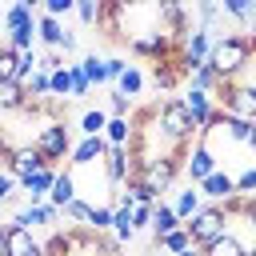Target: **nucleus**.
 Masks as SVG:
<instances>
[{
  "mask_svg": "<svg viewBox=\"0 0 256 256\" xmlns=\"http://www.w3.org/2000/svg\"><path fill=\"white\" fill-rule=\"evenodd\" d=\"M248 64H252V40L244 32H216L212 52H208V68L224 84H232V80H240V72Z\"/></svg>",
  "mask_w": 256,
  "mask_h": 256,
  "instance_id": "f257e3e1",
  "label": "nucleus"
},
{
  "mask_svg": "<svg viewBox=\"0 0 256 256\" xmlns=\"http://www.w3.org/2000/svg\"><path fill=\"white\" fill-rule=\"evenodd\" d=\"M156 128H160V132L168 136V144H176V148H188V144L196 140L192 116L184 112L180 96H168V100H160V104H156Z\"/></svg>",
  "mask_w": 256,
  "mask_h": 256,
  "instance_id": "f03ea898",
  "label": "nucleus"
},
{
  "mask_svg": "<svg viewBox=\"0 0 256 256\" xmlns=\"http://www.w3.org/2000/svg\"><path fill=\"white\" fill-rule=\"evenodd\" d=\"M180 160H184V156H160V160L144 164L136 176H128V180H136L152 200H160V196H164V192H172V184L180 180Z\"/></svg>",
  "mask_w": 256,
  "mask_h": 256,
  "instance_id": "7ed1b4c3",
  "label": "nucleus"
},
{
  "mask_svg": "<svg viewBox=\"0 0 256 256\" xmlns=\"http://www.w3.org/2000/svg\"><path fill=\"white\" fill-rule=\"evenodd\" d=\"M72 132H68V120H48L40 132H36V140H32V148L44 156V164H60L64 156H72Z\"/></svg>",
  "mask_w": 256,
  "mask_h": 256,
  "instance_id": "20e7f679",
  "label": "nucleus"
},
{
  "mask_svg": "<svg viewBox=\"0 0 256 256\" xmlns=\"http://www.w3.org/2000/svg\"><path fill=\"white\" fill-rule=\"evenodd\" d=\"M216 108L224 112V116H236V120H256V84L248 80V84H240V80H232V84H220V92H216Z\"/></svg>",
  "mask_w": 256,
  "mask_h": 256,
  "instance_id": "39448f33",
  "label": "nucleus"
},
{
  "mask_svg": "<svg viewBox=\"0 0 256 256\" xmlns=\"http://www.w3.org/2000/svg\"><path fill=\"white\" fill-rule=\"evenodd\" d=\"M184 228H188L192 244H196V248H204V244H212L216 236H224V232L232 228V220H228V212H224L220 204H204V208H200Z\"/></svg>",
  "mask_w": 256,
  "mask_h": 256,
  "instance_id": "423d86ee",
  "label": "nucleus"
},
{
  "mask_svg": "<svg viewBox=\"0 0 256 256\" xmlns=\"http://www.w3.org/2000/svg\"><path fill=\"white\" fill-rule=\"evenodd\" d=\"M220 168V160H216V152L196 136L192 144H188V152H184V160H180V176H188V184L196 188L200 180H208L212 172Z\"/></svg>",
  "mask_w": 256,
  "mask_h": 256,
  "instance_id": "0eeeda50",
  "label": "nucleus"
},
{
  "mask_svg": "<svg viewBox=\"0 0 256 256\" xmlns=\"http://www.w3.org/2000/svg\"><path fill=\"white\" fill-rule=\"evenodd\" d=\"M180 104H184V112L192 116V128H196V136L216 120V96H208V92H196V88H188L184 96H180Z\"/></svg>",
  "mask_w": 256,
  "mask_h": 256,
  "instance_id": "6e6552de",
  "label": "nucleus"
},
{
  "mask_svg": "<svg viewBox=\"0 0 256 256\" xmlns=\"http://www.w3.org/2000/svg\"><path fill=\"white\" fill-rule=\"evenodd\" d=\"M56 172H60V168L44 164L40 172H32V176L16 180V184H20V192L28 196V204H48V192H52V184H56Z\"/></svg>",
  "mask_w": 256,
  "mask_h": 256,
  "instance_id": "1a4fd4ad",
  "label": "nucleus"
},
{
  "mask_svg": "<svg viewBox=\"0 0 256 256\" xmlns=\"http://www.w3.org/2000/svg\"><path fill=\"white\" fill-rule=\"evenodd\" d=\"M56 220H60V208H52V204H28V208H20L8 224L12 228H56Z\"/></svg>",
  "mask_w": 256,
  "mask_h": 256,
  "instance_id": "9d476101",
  "label": "nucleus"
},
{
  "mask_svg": "<svg viewBox=\"0 0 256 256\" xmlns=\"http://www.w3.org/2000/svg\"><path fill=\"white\" fill-rule=\"evenodd\" d=\"M4 256H44V244H40L28 228L4 224Z\"/></svg>",
  "mask_w": 256,
  "mask_h": 256,
  "instance_id": "9b49d317",
  "label": "nucleus"
},
{
  "mask_svg": "<svg viewBox=\"0 0 256 256\" xmlns=\"http://www.w3.org/2000/svg\"><path fill=\"white\" fill-rule=\"evenodd\" d=\"M4 164H8V176H12V180H24V176H32V172H40V168H44V156H40L32 144H20Z\"/></svg>",
  "mask_w": 256,
  "mask_h": 256,
  "instance_id": "f8f14e48",
  "label": "nucleus"
},
{
  "mask_svg": "<svg viewBox=\"0 0 256 256\" xmlns=\"http://www.w3.org/2000/svg\"><path fill=\"white\" fill-rule=\"evenodd\" d=\"M196 192L204 196V204H224L228 196H236V184H232V176H228L224 168H216L208 180H200V184H196Z\"/></svg>",
  "mask_w": 256,
  "mask_h": 256,
  "instance_id": "ddd939ff",
  "label": "nucleus"
},
{
  "mask_svg": "<svg viewBox=\"0 0 256 256\" xmlns=\"http://www.w3.org/2000/svg\"><path fill=\"white\" fill-rule=\"evenodd\" d=\"M104 152H108V140L104 136H80L76 144H72V168H88V164H96V160H104Z\"/></svg>",
  "mask_w": 256,
  "mask_h": 256,
  "instance_id": "4468645a",
  "label": "nucleus"
},
{
  "mask_svg": "<svg viewBox=\"0 0 256 256\" xmlns=\"http://www.w3.org/2000/svg\"><path fill=\"white\" fill-rule=\"evenodd\" d=\"M176 228H180V220H176L172 204L156 200V204H152V228H148V232H152V244H160V240H164L168 232H176Z\"/></svg>",
  "mask_w": 256,
  "mask_h": 256,
  "instance_id": "2eb2a0df",
  "label": "nucleus"
},
{
  "mask_svg": "<svg viewBox=\"0 0 256 256\" xmlns=\"http://www.w3.org/2000/svg\"><path fill=\"white\" fill-rule=\"evenodd\" d=\"M76 196H80V192H76L72 168H60V172H56V184H52V192H48V204H52V208H68Z\"/></svg>",
  "mask_w": 256,
  "mask_h": 256,
  "instance_id": "dca6fc26",
  "label": "nucleus"
},
{
  "mask_svg": "<svg viewBox=\"0 0 256 256\" xmlns=\"http://www.w3.org/2000/svg\"><path fill=\"white\" fill-rule=\"evenodd\" d=\"M60 36H64V24H60L56 16H44V12L36 8V40H40L48 52H56V48H60Z\"/></svg>",
  "mask_w": 256,
  "mask_h": 256,
  "instance_id": "f3484780",
  "label": "nucleus"
},
{
  "mask_svg": "<svg viewBox=\"0 0 256 256\" xmlns=\"http://www.w3.org/2000/svg\"><path fill=\"white\" fill-rule=\"evenodd\" d=\"M200 208H204V196H200L192 184H188L184 192H176V196H172V212H176V220H180V224H188Z\"/></svg>",
  "mask_w": 256,
  "mask_h": 256,
  "instance_id": "a211bd4d",
  "label": "nucleus"
},
{
  "mask_svg": "<svg viewBox=\"0 0 256 256\" xmlns=\"http://www.w3.org/2000/svg\"><path fill=\"white\" fill-rule=\"evenodd\" d=\"M244 248H248V244L228 228L224 236H216V240H212V244H204L200 252H204V256H244Z\"/></svg>",
  "mask_w": 256,
  "mask_h": 256,
  "instance_id": "6ab92c4d",
  "label": "nucleus"
},
{
  "mask_svg": "<svg viewBox=\"0 0 256 256\" xmlns=\"http://www.w3.org/2000/svg\"><path fill=\"white\" fill-rule=\"evenodd\" d=\"M24 104H28V92L16 80H4L0 84V112H24Z\"/></svg>",
  "mask_w": 256,
  "mask_h": 256,
  "instance_id": "aec40b11",
  "label": "nucleus"
},
{
  "mask_svg": "<svg viewBox=\"0 0 256 256\" xmlns=\"http://www.w3.org/2000/svg\"><path fill=\"white\" fill-rule=\"evenodd\" d=\"M148 80H152V88H156V92H172V88L184 80V72H180L176 64H156Z\"/></svg>",
  "mask_w": 256,
  "mask_h": 256,
  "instance_id": "412c9836",
  "label": "nucleus"
},
{
  "mask_svg": "<svg viewBox=\"0 0 256 256\" xmlns=\"http://www.w3.org/2000/svg\"><path fill=\"white\" fill-rule=\"evenodd\" d=\"M24 24H36V8H28L24 0L12 4V8H4V32H16V28H24Z\"/></svg>",
  "mask_w": 256,
  "mask_h": 256,
  "instance_id": "4be33fe9",
  "label": "nucleus"
},
{
  "mask_svg": "<svg viewBox=\"0 0 256 256\" xmlns=\"http://www.w3.org/2000/svg\"><path fill=\"white\" fill-rule=\"evenodd\" d=\"M144 84H148V80H144V72H140L136 64H128V72H124L112 88H116L120 96H128V100H132V96H140V92H144Z\"/></svg>",
  "mask_w": 256,
  "mask_h": 256,
  "instance_id": "5701e85b",
  "label": "nucleus"
},
{
  "mask_svg": "<svg viewBox=\"0 0 256 256\" xmlns=\"http://www.w3.org/2000/svg\"><path fill=\"white\" fill-rule=\"evenodd\" d=\"M60 220H72V228H88L92 224V204L84 196H76L68 208H60Z\"/></svg>",
  "mask_w": 256,
  "mask_h": 256,
  "instance_id": "b1692460",
  "label": "nucleus"
},
{
  "mask_svg": "<svg viewBox=\"0 0 256 256\" xmlns=\"http://www.w3.org/2000/svg\"><path fill=\"white\" fill-rule=\"evenodd\" d=\"M4 44H8L12 52H32V48H36V24H24V28H16V32H4Z\"/></svg>",
  "mask_w": 256,
  "mask_h": 256,
  "instance_id": "393cba45",
  "label": "nucleus"
},
{
  "mask_svg": "<svg viewBox=\"0 0 256 256\" xmlns=\"http://www.w3.org/2000/svg\"><path fill=\"white\" fill-rule=\"evenodd\" d=\"M80 72H84V80H88V84H108V72H104V56H96V52H88V56L80 60Z\"/></svg>",
  "mask_w": 256,
  "mask_h": 256,
  "instance_id": "a878e982",
  "label": "nucleus"
},
{
  "mask_svg": "<svg viewBox=\"0 0 256 256\" xmlns=\"http://www.w3.org/2000/svg\"><path fill=\"white\" fill-rule=\"evenodd\" d=\"M104 124H108V112L88 108V112L80 116V136H104Z\"/></svg>",
  "mask_w": 256,
  "mask_h": 256,
  "instance_id": "bb28decb",
  "label": "nucleus"
},
{
  "mask_svg": "<svg viewBox=\"0 0 256 256\" xmlns=\"http://www.w3.org/2000/svg\"><path fill=\"white\" fill-rule=\"evenodd\" d=\"M88 232H96V236L112 232V204H92V224H88Z\"/></svg>",
  "mask_w": 256,
  "mask_h": 256,
  "instance_id": "cd10ccee",
  "label": "nucleus"
},
{
  "mask_svg": "<svg viewBox=\"0 0 256 256\" xmlns=\"http://www.w3.org/2000/svg\"><path fill=\"white\" fill-rule=\"evenodd\" d=\"M188 244H192V236H188V228H184V224H180V228H176V232H168V236H164V240H160V248H164V252H168V256H176V252H184V248H188Z\"/></svg>",
  "mask_w": 256,
  "mask_h": 256,
  "instance_id": "c85d7f7f",
  "label": "nucleus"
},
{
  "mask_svg": "<svg viewBox=\"0 0 256 256\" xmlns=\"http://www.w3.org/2000/svg\"><path fill=\"white\" fill-rule=\"evenodd\" d=\"M128 112H132V100L112 88V92H108V120H128Z\"/></svg>",
  "mask_w": 256,
  "mask_h": 256,
  "instance_id": "c756f323",
  "label": "nucleus"
},
{
  "mask_svg": "<svg viewBox=\"0 0 256 256\" xmlns=\"http://www.w3.org/2000/svg\"><path fill=\"white\" fill-rule=\"evenodd\" d=\"M68 84H72V92H68V96H88V92H92V84L84 80L80 64H68Z\"/></svg>",
  "mask_w": 256,
  "mask_h": 256,
  "instance_id": "7c9ffc66",
  "label": "nucleus"
},
{
  "mask_svg": "<svg viewBox=\"0 0 256 256\" xmlns=\"http://www.w3.org/2000/svg\"><path fill=\"white\" fill-rule=\"evenodd\" d=\"M152 204H156V200H152ZM152 204H136V208H128V216H132V228H136V232L152 228Z\"/></svg>",
  "mask_w": 256,
  "mask_h": 256,
  "instance_id": "2f4dec72",
  "label": "nucleus"
},
{
  "mask_svg": "<svg viewBox=\"0 0 256 256\" xmlns=\"http://www.w3.org/2000/svg\"><path fill=\"white\" fill-rule=\"evenodd\" d=\"M232 184H236L240 196H252V192H256V164H248L240 176H232Z\"/></svg>",
  "mask_w": 256,
  "mask_h": 256,
  "instance_id": "473e14b6",
  "label": "nucleus"
},
{
  "mask_svg": "<svg viewBox=\"0 0 256 256\" xmlns=\"http://www.w3.org/2000/svg\"><path fill=\"white\" fill-rule=\"evenodd\" d=\"M4 80H16V52L8 44H0V84Z\"/></svg>",
  "mask_w": 256,
  "mask_h": 256,
  "instance_id": "72a5a7b5",
  "label": "nucleus"
},
{
  "mask_svg": "<svg viewBox=\"0 0 256 256\" xmlns=\"http://www.w3.org/2000/svg\"><path fill=\"white\" fill-rule=\"evenodd\" d=\"M76 16H80V24H96V16H100V0H76Z\"/></svg>",
  "mask_w": 256,
  "mask_h": 256,
  "instance_id": "f704fd0d",
  "label": "nucleus"
},
{
  "mask_svg": "<svg viewBox=\"0 0 256 256\" xmlns=\"http://www.w3.org/2000/svg\"><path fill=\"white\" fill-rule=\"evenodd\" d=\"M60 68H68L60 52H40V68H36V72H48V76H52V72H60Z\"/></svg>",
  "mask_w": 256,
  "mask_h": 256,
  "instance_id": "c9c22d12",
  "label": "nucleus"
},
{
  "mask_svg": "<svg viewBox=\"0 0 256 256\" xmlns=\"http://www.w3.org/2000/svg\"><path fill=\"white\" fill-rule=\"evenodd\" d=\"M104 72H108V84H116V80L128 72V60H124V56H108V60H104Z\"/></svg>",
  "mask_w": 256,
  "mask_h": 256,
  "instance_id": "e433bc0d",
  "label": "nucleus"
},
{
  "mask_svg": "<svg viewBox=\"0 0 256 256\" xmlns=\"http://www.w3.org/2000/svg\"><path fill=\"white\" fill-rule=\"evenodd\" d=\"M16 192H20V184H16L8 172H0V204H12V200H16Z\"/></svg>",
  "mask_w": 256,
  "mask_h": 256,
  "instance_id": "4c0bfd02",
  "label": "nucleus"
},
{
  "mask_svg": "<svg viewBox=\"0 0 256 256\" xmlns=\"http://www.w3.org/2000/svg\"><path fill=\"white\" fill-rule=\"evenodd\" d=\"M56 52H60V56H64V52H76V32H68V28H64V36H60V48H56Z\"/></svg>",
  "mask_w": 256,
  "mask_h": 256,
  "instance_id": "58836bf2",
  "label": "nucleus"
},
{
  "mask_svg": "<svg viewBox=\"0 0 256 256\" xmlns=\"http://www.w3.org/2000/svg\"><path fill=\"white\" fill-rule=\"evenodd\" d=\"M176 256H204V252H200L196 244H188V248H184V252H176Z\"/></svg>",
  "mask_w": 256,
  "mask_h": 256,
  "instance_id": "ea45409f",
  "label": "nucleus"
},
{
  "mask_svg": "<svg viewBox=\"0 0 256 256\" xmlns=\"http://www.w3.org/2000/svg\"><path fill=\"white\" fill-rule=\"evenodd\" d=\"M248 148H252V156H256V120H252V132H248Z\"/></svg>",
  "mask_w": 256,
  "mask_h": 256,
  "instance_id": "a19ab883",
  "label": "nucleus"
},
{
  "mask_svg": "<svg viewBox=\"0 0 256 256\" xmlns=\"http://www.w3.org/2000/svg\"><path fill=\"white\" fill-rule=\"evenodd\" d=\"M248 68H252V72H256V44H252V64H248ZM252 84H256V80H252Z\"/></svg>",
  "mask_w": 256,
  "mask_h": 256,
  "instance_id": "79ce46f5",
  "label": "nucleus"
},
{
  "mask_svg": "<svg viewBox=\"0 0 256 256\" xmlns=\"http://www.w3.org/2000/svg\"><path fill=\"white\" fill-rule=\"evenodd\" d=\"M244 256H256V240H252V244H248V248H244Z\"/></svg>",
  "mask_w": 256,
  "mask_h": 256,
  "instance_id": "37998d69",
  "label": "nucleus"
},
{
  "mask_svg": "<svg viewBox=\"0 0 256 256\" xmlns=\"http://www.w3.org/2000/svg\"><path fill=\"white\" fill-rule=\"evenodd\" d=\"M0 256H4V224H0Z\"/></svg>",
  "mask_w": 256,
  "mask_h": 256,
  "instance_id": "c03bdc74",
  "label": "nucleus"
},
{
  "mask_svg": "<svg viewBox=\"0 0 256 256\" xmlns=\"http://www.w3.org/2000/svg\"><path fill=\"white\" fill-rule=\"evenodd\" d=\"M0 28H4V12H0Z\"/></svg>",
  "mask_w": 256,
  "mask_h": 256,
  "instance_id": "a18cd8bd",
  "label": "nucleus"
},
{
  "mask_svg": "<svg viewBox=\"0 0 256 256\" xmlns=\"http://www.w3.org/2000/svg\"><path fill=\"white\" fill-rule=\"evenodd\" d=\"M152 256H156V252H152Z\"/></svg>",
  "mask_w": 256,
  "mask_h": 256,
  "instance_id": "49530a36",
  "label": "nucleus"
}]
</instances>
